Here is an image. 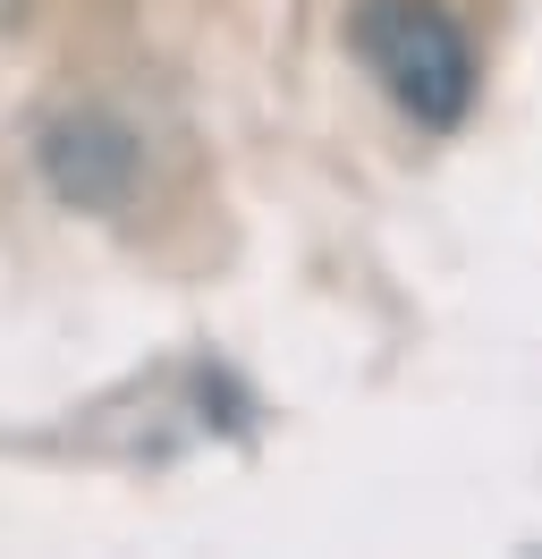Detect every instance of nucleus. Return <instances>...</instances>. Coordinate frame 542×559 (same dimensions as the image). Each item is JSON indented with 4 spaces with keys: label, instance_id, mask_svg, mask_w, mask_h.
I'll use <instances>...</instances> for the list:
<instances>
[{
    "label": "nucleus",
    "instance_id": "1",
    "mask_svg": "<svg viewBox=\"0 0 542 559\" xmlns=\"http://www.w3.org/2000/svg\"><path fill=\"white\" fill-rule=\"evenodd\" d=\"M356 51L415 128H458L474 103V51L440 0H365Z\"/></svg>",
    "mask_w": 542,
    "mask_h": 559
}]
</instances>
